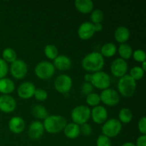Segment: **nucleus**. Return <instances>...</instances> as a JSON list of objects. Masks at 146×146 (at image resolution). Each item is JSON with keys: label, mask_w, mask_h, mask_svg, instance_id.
<instances>
[{"label": "nucleus", "mask_w": 146, "mask_h": 146, "mask_svg": "<svg viewBox=\"0 0 146 146\" xmlns=\"http://www.w3.org/2000/svg\"><path fill=\"white\" fill-rule=\"evenodd\" d=\"M32 115L37 119H45L48 116V111L46 108L42 105H36L33 107Z\"/></svg>", "instance_id": "obj_25"}, {"label": "nucleus", "mask_w": 146, "mask_h": 146, "mask_svg": "<svg viewBox=\"0 0 146 146\" xmlns=\"http://www.w3.org/2000/svg\"><path fill=\"white\" fill-rule=\"evenodd\" d=\"M93 88H94V86H93L91 83L85 82L82 85V87H81V92L84 95L88 96V94L92 93Z\"/></svg>", "instance_id": "obj_36"}, {"label": "nucleus", "mask_w": 146, "mask_h": 146, "mask_svg": "<svg viewBox=\"0 0 146 146\" xmlns=\"http://www.w3.org/2000/svg\"><path fill=\"white\" fill-rule=\"evenodd\" d=\"M71 117L74 123L81 125L86 123L91 117V110L86 106L80 105L75 107L71 111Z\"/></svg>", "instance_id": "obj_4"}, {"label": "nucleus", "mask_w": 146, "mask_h": 146, "mask_svg": "<svg viewBox=\"0 0 146 146\" xmlns=\"http://www.w3.org/2000/svg\"><path fill=\"white\" fill-rule=\"evenodd\" d=\"M91 84L95 88L104 91V90L109 88L111 86V77L107 73L104 72V71H98V72L94 73L92 74Z\"/></svg>", "instance_id": "obj_7"}, {"label": "nucleus", "mask_w": 146, "mask_h": 146, "mask_svg": "<svg viewBox=\"0 0 146 146\" xmlns=\"http://www.w3.org/2000/svg\"><path fill=\"white\" fill-rule=\"evenodd\" d=\"M9 128L13 133L19 134L25 128V122L21 117L14 116L9 121Z\"/></svg>", "instance_id": "obj_17"}, {"label": "nucleus", "mask_w": 146, "mask_h": 146, "mask_svg": "<svg viewBox=\"0 0 146 146\" xmlns=\"http://www.w3.org/2000/svg\"><path fill=\"white\" fill-rule=\"evenodd\" d=\"M94 28L95 32H99L101 31L103 29V25L101 23H98V24H94Z\"/></svg>", "instance_id": "obj_40"}, {"label": "nucleus", "mask_w": 146, "mask_h": 146, "mask_svg": "<svg viewBox=\"0 0 146 146\" xmlns=\"http://www.w3.org/2000/svg\"><path fill=\"white\" fill-rule=\"evenodd\" d=\"M55 68L60 71H68L72 66L71 60L65 55H58V56L54 60L53 64Z\"/></svg>", "instance_id": "obj_18"}, {"label": "nucleus", "mask_w": 146, "mask_h": 146, "mask_svg": "<svg viewBox=\"0 0 146 146\" xmlns=\"http://www.w3.org/2000/svg\"><path fill=\"white\" fill-rule=\"evenodd\" d=\"M105 64L104 58L100 52L94 51L87 54L82 60L81 65L84 70L96 73L101 71Z\"/></svg>", "instance_id": "obj_1"}, {"label": "nucleus", "mask_w": 146, "mask_h": 146, "mask_svg": "<svg viewBox=\"0 0 146 146\" xmlns=\"http://www.w3.org/2000/svg\"><path fill=\"white\" fill-rule=\"evenodd\" d=\"M17 107L16 100L9 95H2L0 96V111L8 113H11Z\"/></svg>", "instance_id": "obj_14"}, {"label": "nucleus", "mask_w": 146, "mask_h": 146, "mask_svg": "<svg viewBox=\"0 0 146 146\" xmlns=\"http://www.w3.org/2000/svg\"><path fill=\"white\" fill-rule=\"evenodd\" d=\"M80 130H81V133H82L83 135H86V136H88L92 133V128H91V125L87 123L81 125V126L80 127Z\"/></svg>", "instance_id": "obj_38"}, {"label": "nucleus", "mask_w": 146, "mask_h": 146, "mask_svg": "<svg viewBox=\"0 0 146 146\" xmlns=\"http://www.w3.org/2000/svg\"><path fill=\"white\" fill-rule=\"evenodd\" d=\"M101 101L108 106H115L120 101V96L118 91L113 88H107L101 93Z\"/></svg>", "instance_id": "obj_8"}, {"label": "nucleus", "mask_w": 146, "mask_h": 146, "mask_svg": "<svg viewBox=\"0 0 146 146\" xmlns=\"http://www.w3.org/2000/svg\"><path fill=\"white\" fill-rule=\"evenodd\" d=\"M67 124V121L64 116L58 115H48L44 119V131L51 134L58 133L64 131Z\"/></svg>", "instance_id": "obj_2"}, {"label": "nucleus", "mask_w": 146, "mask_h": 146, "mask_svg": "<svg viewBox=\"0 0 146 146\" xmlns=\"http://www.w3.org/2000/svg\"><path fill=\"white\" fill-rule=\"evenodd\" d=\"M73 81L71 77L66 74H61L56 78L54 87L58 92L66 94L72 88Z\"/></svg>", "instance_id": "obj_10"}, {"label": "nucleus", "mask_w": 146, "mask_h": 146, "mask_svg": "<svg viewBox=\"0 0 146 146\" xmlns=\"http://www.w3.org/2000/svg\"><path fill=\"white\" fill-rule=\"evenodd\" d=\"M121 146H135V145L132 142H126L123 144Z\"/></svg>", "instance_id": "obj_42"}, {"label": "nucleus", "mask_w": 146, "mask_h": 146, "mask_svg": "<svg viewBox=\"0 0 146 146\" xmlns=\"http://www.w3.org/2000/svg\"><path fill=\"white\" fill-rule=\"evenodd\" d=\"M86 101L88 106L95 107L97 106H99V104L101 103V98H100V96L98 94L92 92L88 94V96H86Z\"/></svg>", "instance_id": "obj_29"}, {"label": "nucleus", "mask_w": 146, "mask_h": 146, "mask_svg": "<svg viewBox=\"0 0 146 146\" xmlns=\"http://www.w3.org/2000/svg\"><path fill=\"white\" fill-rule=\"evenodd\" d=\"M132 57L135 61L143 63L145 61L146 59L145 52L142 49H137L133 52Z\"/></svg>", "instance_id": "obj_32"}, {"label": "nucleus", "mask_w": 146, "mask_h": 146, "mask_svg": "<svg viewBox=\"0 0 146 146\" xmlns=\"http://www.w3.org/2000/svg\"><path fill=\"white\" fill-rule=\"evenodd\" d=\"M15 89V84L12 80L4 78L0 79V93L4 95L11 94Z\"/></svg>", "instance_id": "obj_22"}, {"label": "nucleus", "mask_w": 146, "mask_h": 146, "mask_svg": "<svg viewBox=\"0 0 146 146\" xmlns=\"http://www.w3.org/2000/svg\"><path fill=\"white\" fill-rule=\"evenodd\" d=\"M2 59L6 62L13 63L17 60V54L15 50L11 48H6L2 51Z\"/></svg>", "instance_id": "obj_27"}, {"label": "nucleus", "mask_w": 146, "mask_h": 146, "mask_svg": "<svg viewBox=\"0 0 146 146\" xmlns=\"http://www.w3.org/2000/svg\"><path fill=\"white\" fill-rule=\"evenodd\" d=\"M135 146H146V135H141L138 137Z\"/></svg>", "instance_id": "obj_39"}, {"label": "nucleus", "mask_w": 146, "mask_h": 146, "mask_svg": "<svg viewBox=\"0 0 146 146\" xmlns=\"http://www.w3.org/2000/svg\"><path fill=\"white\" fill-rule=\"evenodd\" d=\"M35 91L36 88L34 84L29 81H27V82L22 83L19 86L17 89V94L19 98L27 100L34 96Z\"/></svg>", "instance_id": "obj_12"}, {"label": "nucleus", "mask_w": 146, "mask_h": 146, "mask_svg": "<svg viewBox=\"0 0 146 146\" xmlns=\"http://www.w3.org/2000/svg\"><path fill=\"white\" fill-rule=\"evenodd\" d=\"M34 96L35 97L37 101H44L48 97V93L46 92V90L42 89V88H38V89H36Z\"/></svg>", "instance_id": "obj_33"}, {"label": "nucleus", "mask_w": 146, "mask_h": 146, "mask_svg": "<svg viewBox=\"0 0 146 146\" xmlns=\"http://www.w3.org/2000/svg\"><path fill=\"white\" fill-rule=\"evenodd\" d=\"M91 116L95 123H104L108 118V111L105 107L102 106H97L94 107L92 111H91Z\"/></svg>", "instance_id": "obj_13"}, {"label": "nucleus", "mask_w": 146, "mask_h": 146, "mask_svg": "<svg viewBox=\"0 0 146 146\" xmlns=\"http://www.w3.org/2000/svg\"><path fill=\"white\" fill-rule=\"evenodd\" d=\"M44 54L48 59L54 60L58 56V48L54 44H48L44 48Z\"/></svg>", "instance_id": "obj_28"}, {"label": "nucleus", "mask_w": 146, "mask_h": 146, "mask_svg": "<svg viewBox=\"0 0 146 146\" xmlns=\"http://www.w3.org/2000/svg\"><path fill=\"white\" fill-rule=\"evenodd\" d=\"M145 64H146V61H144V62H143L142 63V65H141V68H142L143 70L144 71H146V66H145Z\"/></svg>", "instance_id": "obj_43"}, {"label": "nucleus", "mask_w": 146, "mask_h": 146, "mask_svg": "<svg viewBox=\"0 0 146 146\" xmlns=\"http://www.w3.org/2000/svg\"><path fill=\"white\" fill-rule=\"evenodd\" d=\"M91 78H92V74H86L84 76V79H85L86 82L91 83Z\"/></svg>", "instance_id": "obj_41"}, {"label": "nucleus", "mask_w": 146, "mask_h": 146, "mask_svg": "<svg viewBox=\"0 0 146 146\" xmlns=\"http://www.w3.org/2000/svg\"><path fill=\"white\" fill-rule=\"evenodd\" d=\"M77 11L81 14H89L94 10V4L91 0H76L74 2Z\"/></svg>", "instance_id": "obj_19"}, {"label": "nucleus", "mask_w": 146, "mask_h": 146, "mask_svg": "<svg viewBox=\"0 0 146 146\" xmlns=\"http://www.w3.org/2000/svg\"><path fill=\"white\" fill-rule=\"evenodd\" d=\"M138 128L142 135H146V118L145 116L142 117L139 120L138 123Z\"/></svg>", "instance_id": "obj_37"}, {"label": "nucleus", "mask_w": 146, "mask_h": 146, "mask_svg": "<svg viewBox=\"0 0 146 146\" xmlns=\"http://www.w3.org/2000/svg\"><path fill=\"white\" fill-rule=\"evenodd\" d=\"M130 36H131V32L129 29L124 26L118 27L114 33L115 39L116 40L117 42L120 43L121 44L127 42L129 40Z\"/></svg>", "instance_id": "obj_20"}, {"label": "nucleus", "mask_w": 146, "mask_h": 146, "mask_svg": "<svg viewBox=\"0 0 146 146\" xmlns=\"http://www.w3.org/2000/svg\"><path fill=\"white\" fill-rule=\"evenodd\" d=\"M10 72L14 78L17 79H21L27 76L28 67L25 61L21 59H17L15 61L11 63Z\"/></svg>", "instance_id": "obj_9"}, {"label": "nucleus", "mask_w": 146, "mask_h": 146, "mask_svg": "<svg viewBox=\"0 0 146 146\" xmlns=\"http://www.w3.org/2000/svg\"><path fill=\"white\" fill-rule=\"evenodd\" d=\"M111 141L109 138L104 135H101L98 137L96 141L97 146H111Z\"/></svg>", "instance_id": "obj_34"}, {"label": "nucleus", "mask_w": 146, "mask_h": 146, "mask_svg": "<svg viewBox=\"0 0 146 146\" xmlns=\"http://www.w3.org/2000/svg\"><path fill=\"white\" fill-rule=\"evenodd\" d=\"M43 123L38 121H33L29 127V136L33 140L39 139L44 134Z\"/></svg>", "instance_id": "obj_16"}, {"label": "nucleus", "mask_w": 146, "mask_h": 146, "mask_svg": "<svg viewBox=\"0 0 146 146\" xmlns=\"http://www.w3.org/2000/svg\"><path fill=\"white\" fill-rule=\"evenodd\" d=\"M55 67L49 61H41L36 66L34 72L36 76L40 79L46 80L51 78L55 73Z\"/></svg>", "instance_id": "obj_6"}, {"label": "nucleus", "mask_w": 146, "mask_h": 146, "mask_svg": "<svg viewBox=\"0 0 146 146\" xmlns=\"http://www.w3.org/2000/svg\"><path fill=\"white\" fill-rule=\"evenodd\" d=\"M118 54L121 56V58L123 60H126V59H129L132 57L133 55V48H131V46L129 44H121V45L119 46L118 48Z\"/></svg>", "instance_id": "obj_24"}, {"label": "nucleus", "mask_w": 146, "mask_h": 146, "mask_svg": "<svg viewBox=\"0 0 146 146\" xmlns=\"http://www.w3.org/2000/svg\"><path fill=\"white\" fill-rule=\"evenodd\" d=\"M9 71V66L5 61L0 58V79L5 78Z\"/></svg>", "instance_id": "obj_35"}, {"label": "nucleus", "mask_w": 146, "mask_h": 146, "mask_svg": "<svg viewBox=\"0 0 146 146\" xmlns=\"http://www.w3.org/2000/svg\"><path fill=\"white\" fill-rule=\"evenodd\" d=\"M117 52V46L113 43H106L104 44L101 48V54L106 58H111Z\"/></svg>", "instance_id": "obj_23"}, {"label": "nucleus", "mask_w": 146, "mask_h": 146, "mask_svg": "<svg viewBox=\"0 0 146 146\" xmlns=\"http://www.w3.org/2000/svg\"><path fill=\"white\" fill-rule=\"evenodd\" d=\"M128 64L125 60L121 58H115L111 65V72L114 76L121 78L126 75L128 71Z\"/></svg>", "instance_id": "obj_11"}, {"label": "nucleus", "mask_w": 146, "mask_h": 146, "mask_svg": "<svg viewBox=\"0 0 146 146\" xmlns=\"http://www.w3.org/2000/svg\"><path fill=\"white\" fill-rule=\"evenodd\" d=\"M136 81L127 74L120 78L118 82V92L125 98H129L133 96L136 90Z\"/></svg>", "instance_id": "obj_3"}, {"label": "nucleus", "mask_w": 146, "mask_h": 146, "mask_svg": "<svg viewBox=\"0 0 146 146\" xmlns=\"http://www.w3.org/2000/svg\"><path fill=\"white\" fill-rule=\"evenodd\" d=\"M145 71L141 68V66H134L130 70V76L133 78L135 81L142 79Z\"/></svg>", "instance_id": "obj_31"}, {"label": "nucleus", "mask_w": 146, "mask_h": 146, "mask_svg": "<svg viewBox=\"0 0 146 146\" xmlns=\"http://www.w3.org/2000/svg\"><path fill=\"white\" fill-rule=\"evenodd\" d=\"M95 34L94 24L89 21L82 23L78 29V36L81 39L88 40Z\"/></svg>", "instance_id": "obj_15"}, {"label": "nucleus", "mask_w": 146, "mask_h": 146, "mask_svg": "<svg viewBox=\"0 0 146 146\" xmlns=\"http://www.w3.org/2000/svg\"><path fill=\"white\" fill-rule=\"evenodd\" d=\"M90 17H91V21L92 24H98V23H101V21L104 20V14L101 9H96L93 10L92 12L91 13Z\"/></svg>", "instance_id": "obj_30"}, {"label": "nucleus", "mask_w": 146, "mask_h": 146, "mask_svg": "<svg viewBox=\"0 0 146 146\" xmlns=\"http://www.w3.org/2000/svg\"><path fill=\"white\" fill-rule=\"evenodd\" d=\"M122 129V124L117 118H111L107 120L101 128L103 135L108 138L116 137Z\"/></svg>", "instance_id": "obj_5"}, {"label": "nucleus", "mask_w": 146, "mask_h": 146, "mask_svg": "<svg viewBox=\"0 0 146 146\" xmlns=\"http://www.w3.org/2000/svg\"><path fill=\"white\" fill-rule=\"evenodd\" d=\"M133 119V113L131 110L128 108H123L119 111L118 121L124 124L129 123Z\"/></svg>", "instance_id": "obj_26"}, {"label": "nucleus", "mask_w": 146, "mask_h": 146, "mask_svg": "<svg viewBox=\"0 0 146 146\" xmlns=\"http://www.w3.org/2000/svg\"><path fill=\"white\" fill-rule=\"evenodd\" d=\"M63 131L66 136L70 139H75L81 133L80 126L74 123H67Z\"/></svg>", "instance_id": "obj_21"}]
</instances>
